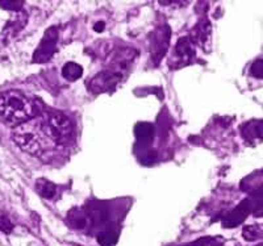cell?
Instances as JSON below:
<instances>
[{
  "label": "cell",
  "instance_id": "6da1fadb",
  "mask_svg": "<svg viewBox=\"0 0 263 246\" xmlns=\"http://www.w3.org/2000/svg\"><path fill=\"white\" fill-rule=\"evenodd\" d=\"M12 138L20 149L32 156H41L57 145L48 135L41 119L37 117L15 126Z\"/></svg>",
  "mask_w": 263,
  "mask_h": 246
},
{
  "label": "cell",
  "instance_id": "7a4b0ae2",
  "mask_svg": "<svg viewBox=\"0 0 263 246\" xmlns=\"http://www.w3.org/2000/svg\"><path fill=\"white\" fill-rule=\"evenodd\" d=\"M36 104L20 91L11 90L0 93V116L6 124L17 126L34 119Z\"/></svg>",
  "mask_w": 263,
  "mask_h": 246
},
{
  "label": "cell",
  "instance_id": "3957f363",
  "mask_svg": "<svg viewBox=\"0 0 263 246\" xmlns=\"http://www.w3.org/2000/svg\"><path fill=\"white\" fill-rule=\"evenodd\" d=\"M42 124L45 126L46 132L50 136L55 144L57 142L67 141L72 135V124L67 116L61 112H50L42 120Z\"/></svg>",
  "mask_w": 263,
  "mask_h": 246
},
{
  "label": "cell",
  "instance_id": "277c9868",
  "mask_svg": "<svg viewBox=\"0 0 263 246\" xmlns=\"http://www.w3.org/2000/svg\"><path fill=\"white\" fill-rule=\"evenodd\" d=\"M60 33H58V27L53 25L49 29H46L45 34L42 37L40 45L34 50L33 54V62L36 63H46L51 60L54 53L57 51V42Z\"/></svg>",
  "mask_w": 263,
  "mask_h": 246
},
{
  "label": "cell",
  "instance_id": "5b68a950",
  "mask_svg": "<svg viewBox=\"0 0 263 246\" xmlns=\"http://www.w3.org/2000/svg\"><path fill=\"white\" fill-rule=\"evenodd\" d=\"M250 212L251 205L249 199L242 200L233 211H230L229 213L225 215V217L222 219V225L225 228H236V226H238L239 224H242L245 221Z\"/></svg>",
  "mask_w": 263,
  "mask_h": 246
},
{
  "label": "cell",
  "instance_id": "8992f818",
  "mask_svg": "<svg viewBox=\"0 0 263 246\" xmlns=\"http://www.w3.org/2000/svg\"><path fill=\"white\" fill-rule=\"evenodd\" d=\"M120 78L121 77L119 74H114V72L105 71L100 72L95 78H92L88 83V87L92 92L99 93V92H105V91L111 90L114 86H116L119 83Z\"/></svg>",
  "mask_w": 263,
  "mask_h": 246
},
{
  "label": "cell",
  "instance_id": "52a82bcc",
  "mask_svg": "<svg viewBox=\"0 0 263 246\" xmlns=\"http://www.w3.org/2000/svg\"><path fill=\"white\" fill-rule=\"evenodd\" d=\"M242 137L251 145L263 141V120H250L241 125Z\"/></svg>",
  "mask_w": 263,
  "mask_h": 246
},
{
  "label": "cell",
  "instance_id": "ba28073f",
  "mask_svg": "<svg viewBox=\"0 0 263 246\" xmlns=\"http://www.w3.org/2000/svg\"><path fill=\"white\" fill-rule=\"evenodd\" d=\"M154 133H156V128L150 123H138L135 126L136 138L144 147L153 141Z\"/></svg>",
  "mask_w": 263,
  "mask_h": 246
},
{
  "label": "cell",
  "instance_id": "9c48e42d",
  "mask_svg": "<svg viewBox=\"0 0 263 246\" xmlns=\"http://www.w3.org/2000/svg\"><path fill=\"white\" fill-rule=\"evenodd\" d=\"M175 53H177V55L180 58L182 62H190L195 55L194 44H192V41H190L189 39H184V37H183V39H180L179 41L177 42Z\"/></svg>",
  "mask_w": 263,
  "mask_h": 246
},
{
  "label": "cell",
  "instance_id": "30bf717a",
  "mask_svg": "<svg viewBox=\"0 0 263 246\" xmlns=\"http://www.w3.org/2000/svg\"><path fill=\"white\" fill-rule=\"evenodd\" d=\"M249 201H250L253 215L255 217H263V183L254 191H251Z\"/></svg>",
  "mask_w": 263,
  "mask_h": 246
},
{
  "label": "cell",
  "instance_id": "8fae6325",
  "mask_svg": "<svg viewBox=\"0 0 263 246\" xmlns=\"http://www.w3.org/2000/svg\"><path fill=\"white\" fill-rule=\"evenodd\" d=\"M88 222H90V219L83 211L72 210L67 215V224L74 229H84L88 225Z\"/></svg>",
  "mask_w": 263,
  "mask_h": 246
},
{
  "label": "cell",
  "instance_id": "7c38bea8",
  "mask_svg": "<svg viewBox=\"0 0 263 246\" xmlns=\"http://www.w3.org/2000/svg\"><path fill=\"white\" fill-rule=\"evenodd\" d=\"M87 216L95 224H103V222L107 221L108 212L107 208L102 204V203H91L88 205V212H87Z\"/></svg>",
  "mask_w": 263,
  "mask_h": 246
},
{
  "label": "cell",
  "instance_id": "4fadbf2b",
  "mask_svg": "<svg viewBox=\"0 0 263 246\" xmlns=\"http://www.w3.org/2000/svg\"><path fill=\"white\" fill-rule=\"evenodd\" d=\"M83 74V67L75 62H67L62 69L63 78L70 82L78 81Z\"/></svg>",
  "mask_w": 263,
  "mask_h": 246
},
{
  "label": "cell",
  "instance_id": "5bb4252c",
  "mask_svg": "<svg viewBox=\"0 0 263 246\" xmlns=\"http://www.w3.org/2000/svg\"><path fill=\"white\" fill-rule=\"evenodd\" d=\"M36 188H37V192H39L40 195L45 199L54 198L55 192H57V187H55V184L51 183L50 180H46V179L37 180Z\"/></svg>",
  "mask_w": 263,
  "mask_h": 246
},
{
  "label": "cell",
  "instance_id": "9a60e30c",
  "mask_svg": "<svg viewBox=\"0 0 263 246\" xmlns=\"http://www.w3.org/2000/svg\"><path fill=\"white\" fill-rule=\"evenodd\" d=\"M119 231L115 229H109V231H104L98 236V242L100 246H115L119 241Z\"/></svg>",
  "mask_w": 263,
  "mask_h": 246
},
{
  "label": "cell",
  "instance_id": "2e32d148",
  "mask_svg": "<svg viewBox=\"0 0 263 246\" xmlns=\"http://www.w3.org/2000/svg\"><path fill=\"white\" fill-rule=\"evenodd\" d=\"M242 236L246 241H257L263 238V224L248 225L243 228Z\"/></svg>",
  "mask_w": 263,
  "mask_h": 246
},
{
  "label": "cell",
  "instance_id": "e0dca14e",
  "mask_svg": "<svg viewBox=\"0 0 263 246\" xmlns=\"http://www.w3.org/2000/svg\"><path fill=\"white\" fill-rule=\"evenodd\" d=\"M24 7V2H0V8L12 11V12H20Z\"/></svg>",
  "mask_w": 263,
  "mask_h": 246
},
{
  "label": "cell",
  "instance_id": "ac0fdd59",
  "mask_svg": "<svg viewBox=\"0 0 263 246\" xmlns=\"http://www.w3.org/2000/svg\"><path fill=\"white\" fill-rule=\"evenodd\" d=\"M250 74L253 77H255V78L263 79V60L262 58H260V60H257L254 63H253V65H251Z\"/></svg>",
  "mask_w": 263,
  "mask_h": 246
},
{
  "label": "cell",
  "instance_id": "d6986e66",
  "mask_svg": "<svg viewBox=\"0 0 263 246\" xmlns=\"http://www.w3.org/2000/svg\"><path fill=\"white\" fill-rule=\"evenodd\" d=\"M12 229L13 225L9 222V220L7 217H0V231L4 232V233H9Z\"/></svg>",
  "mask_w": 263,
  "mask_h": 246
},
{
  "label": "cell",
  "instance_id": "ffe728a7",
  "mask_svg": "<svg viewBox=\"0 0 263 246\" xmlns=\"http://www.w3.org/2000/svg\"><path fill=\"white\" fill-rule=\"evenodd\" d=\"M93 29H95L96 32H102V30L104 29V23H99V24H96L95 27H93Z\"/></svg>",
  "mask_w": 263,
  "mask_h": 246
},
{
  "label": "cell",
  "instance_id": "44dd1931",
  "mask_svg": "<svg viewBox=\"0 0 263 246\" xmlns=\"http://www.w3.org/2000/svg\"><path fill=\"white\" fill-rule=\"evenodd\" d=\"M212 246H222V245H221V243H217V242H215V243H213Z\"/></svg>",
  "mask_w": 263,
  "mask_h": 246
}]
</instances>
